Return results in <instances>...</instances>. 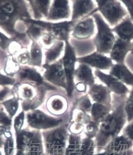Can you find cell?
<instances>
[{
	"mask_svg": "<svg viewBox=\"0 0 133 155\" xmlns=\"http://www.w3.org/2000/svg\"><path fill=\"white\" fill-rule=\"evenodd\" d=\"M56 41L57 40L53 35L45 30L38 41L42 47L47 50L53 46Z\"/></svg>",
	"mask_w": 133,
	"mask_h": 155,
	"instance_id": "38",
	"label": "cell"
},
{
	"mask_svg": "<svg viewBox=\"0 0 133 155\" xmlns=\"http://www.w3.org/2000/svg\"><path fill=\"white\" fill-rule=\"evenodd\" d=\"M68 124L63 123L56 127L42 131L46 155H65L69 138Z\"/></svg>",
	"mask_w": 133,
	"mask_h": 155,
	"instance_id": "3",
	"label": "cell"
},
{
	"mask_svg": "<svg viewBox=\"0 0 133 155\" xmlns=\"http://www.w3.org/2000/svg\"><path fill=\"white\" fill-rule=\"evenodd\" d=\"M85 126L78 123H69L68 126V131L69 134L75 135H80L84 131Z\"/></svg>",
	"mask_w": 133,
	"mask_h": 155,
	"instance_id": "42",
	"label": "cell"
},
{
	"mask_svg": "<svg viewBox=\"0 0 133 155\" xmlns=\"http://www.w3.org/2000/svg\"><path fill=\"white\" fill-rule=\"evenodd\" d=\"M15 84V78L0 73V86L14 85Z\"/></svg>",
	"mask_w": 133,
	"mask_h": 155,
	"instance_id": "44",
	"label": "cell"
},
{
	"mask_svg": "<svg viewBox=\"0 0 133 155\" xmlns=\"http://www.w3.org/2000/svg\"><path fill=\"white\" fill-rule=\"evenodd\" d=\"M30 8L32 11V19L42 21L48 15L52 1H28Z\"/></svg>",
	"mask_w": 133,
	"mask_h": 155,
	"instance_id": "22",
	"label": "cell"
},
{
	"mask_svg": "<svg viewBox=\"0 0 133 155\" xmlns=\"http://www.w3.org/2000/svg\"><path fill=\"white\" fill-rule=\"evenodd\" d=\"M131 48L132 41H124L117 37L109 56L115 63L124 64Z\"/></svg>",
	"mask_w": 133,
	"mask_h": 155,
	"instance_id": "16",
	"label": "cell"
},
{
	"mask_svg": "<svg viewBox=\"0 0 133 155\" xmlns=\"http://www.w3.org/2000/svg\"><path fill=\"white\" fill-rule=\"evenodd\" d=\"M45 71L43 75L45 81L52 85L67 89V79L64 72L63 61L57 60L52 64H45L42 66Z\"/></svg>",
	"mask_w": 133,
	"mask_h": 155,
	"instance_id": "9",
	"label": "cell"
},
{
	"mask_svg": "<svg viewBox=\"0 0 133 155\" xmlns=\"http://www.w3.org/2000/svg\"><path fill=\"white\" fill-rule=\"evenodd\" d=\"M0 105L4 107L7 114L9 115L11 118L13 119L18 111L19 106V101L16 97L13 96L9 100L1 102Z\"/></svg>",
	"mask_w": 133,
	"mask_h": 155,
	"instance_id": "34",
	"label": "cell"
},
{
	"mask_svg": "<svg viewBox=\"0 0 133 155\" xmlns=\"http://www.w3.org/2000/svg\"><path fill=\"white\" fill-rule=\"evenodd\" d=\"M92 68L85 64H79L75 72V81L81 82L91 87L96 84Z\"/></svg>",
	"mask_w": 133,
	"mask_h": 155,
	"instance_id": "23",
	"label": "cell"
},
{
	"mask_svg": "<svg viewBox=\"0 0 133 155\" xmlns=\"http://www.w3.org/2000/svg\"><path fill=\"white\" fill-rule=\"evenodd\" d=\"M1 150V149H0ZM0 155H4L2 153V152L1 151V150H0Z\"/></svg>",
	"mask_w": 133,
	"mask_h": 155,
	"instance_id": "54",
	"label": "cell"
},
{
	"mask_svg": "<svg viewBox=\"0 0 133 155\" xmlns=\"http://www.w3.org/2000/svg\"><path fill=\"white\" fill-rule=\"evenodd\" d=\"M46 155V153H45V155Z\"/></svg>",
	"mask_w": 133,
	"mask_h": 155,
	"instance_id": "55",
	"label": "cell"
},
{
	"mask_svg": "<svg viewBox=\"0 0 133 155\" xmlns=\"http://www.w3.org/2000/svg\"><path fill=\"white\" fill-rule=\"evenodd\" d=\"M116 37L126 41H133V22L128 16L112 28Z\"/></svg>",
	"mask_w": 133,
	"mask_h": 155,
	"instance_id": "21",
	"label": "cell"
},
{
	"mask_svg": "<svg viewBox=\"0 0 133 155\" xmlns=\"http://www.w3.org/2000/svg\"><path fill=\"white\" fill-rule=\"evenodd\" d=\"M88 94L94 102L112 106L111 91L103 84H95L89 87Z\"/></svg>",
	"mask_w": 133,
	"mask_h": 155,
	"instance_id": "17",
	"label": "cell"
},
{
	"mask_svg": "<svg viewBox=\"0 0 133 155\" xmlns=\"http://www.w3.org/2000/svg\"><path fill=\"white\" fill-rule=\"evenodd\" d=\"M20 68V64L16 59L15 57L9 55L5 61L4 66V72L6 75L12 78L17 74Z\"/></svg>",
	"mask_w": 133,
	"mask_h": 155,
	"instance_id": "33",
	"label": "cell"
},
{
	"mask_svg": "<svg viewBox=\"0 0 133 155\" xmlns=\"http://www.w3.org/2000/svg\"><path fill=\"white\" fill-rule=\"evenodd\" d=\"M95 76L104 85L107 87L111 93L118 96H128L130 90L128 86L119 81L117 78L109 73L95 69Z\"/></svg>",
	"mask_w": 133,
	"mask_h": 155,
	"instance_id": "11",
	"label": "cell"
},
{
	"mask_svg": "<svg viewBox=\"0 0 133 155\" xmlns=\"http://www.w3.org/2000/svg\"><path fill=\"white\" fill-rule=\"evenodd\" d=\"M125 111L128 123L133 121V87L127 96L125 104Z\"/></svg>",
	"mask_w": 133,
	"mask_h": 155,
	"instance_id": "37",
	"label": "cell"
},
{
	"mask_svg": "<svg viewBox=\"0 0 133 155\" xmlns=\"http://www.w3.org/2000/svg\"><path fill=\"white\" fill-rule=\"evenodd\" d=\"M65 48V42L56 41L54 45L45 52V64H52L57 61Z\"/></svg>",
	"mask_w": 133,
	"mask_h": 155,
	"instance_id": "28",
	"label": "cell"
},
{
	"mask_svg": "<svg viewBox=\"0 0 133 155\" xmlns=\"http://www.w3.org/2000/svg\"><path fill=\"white\" fill-rule=\"evenodd\" d=\"M14 155H26L25 151H21V150H16L15 153Z\"/></svg>",
	"mask_w": 133,
	"mask_h": 155,
	"instance_id": "52",
	"label": "cell"
},
{
	"mask_svg": "<svg viewBox=\"0 0 133 155\" xmlns=\"http://www.w3.org/2000/svg\"><path fill=\"white\" fill-rule=\"evenodd\" d=\"M9 92H10V90L8 87H5L2 91H0V102L4 100Z\"/></svg>",
	"mask_w": 133,
	"mask_h": 155,
	"instance_id": "50",
	"label": "cell"
},
{
	"mask_svg": "<svg viewBox=\"0 0 133 155\" xmlns=\"http://www.w3.org/2000/svg\"><path fill=\"white\" fill-rule=\"evenodd\" d=\"M26 23H31L42 28L47 32L53 35L57 41H69L70 35L76 22L72 21H65L60 22L54 23L45 21H37L32 18L23 20Z\"/></svg>",
	"mask_w": 133,
	"mask_h": 155,
	"instance_id": "6",
	"label": "cell"
},
{
	"mask_svg": "<svg viewBox=\"0 0 133 155\" xmlns=\"http://www.w3.org/2000/svg\"><path fill=\"white\" fill-rule=\"evenodd\" d=\"M56 90L48 84L38 85L32 82L16 83L12 90L13 96L21 101L24 111L36 109L43 102L48 91Z\"/></svg>",
	"mask_w": 133,
	"mask_h": 155,
	"instance_id": "2",
	"label": "cell"
},
{
	"mask_svg": "<svg viewBox=\"0 0 133 155\" xmlns=\"http://www.w3.org/2000/svg\"><path fill=\"white\" fill-rule=\"evenodd\" d=\"M133 150H131L123 152H116L109 150H104V152H97L94 155H133Z\"/></svg>",
	"mask_w": 133,
	"mask_h": 155,
	"instance_id": "47",
	"label": "cell"
},
{
	"mask_svg": "<svg viewBox=\"0 0 133 155\" xmlns=\"http://www.w3.org/2000/svg\"><path fill=\"white\" fill-rule=\"evenodd\" d=\"M92 16L96 25V34L92 40L95 50L102 54L109 55L117 37L112 28L106 22L98 11Z\"/></svg>",
	"mask_w": 133,
	"mask_h": 155,
	"instance_id": "4",
	"label": "cell"
},
{
	"mask_svg": "<svg viewBox=\"0 0 133 155\" xmlns=\"http://www.w3.org/2000/svg\"><path fill=\"white\" fill-rule=\"evenodd\" d=\"M96 32V25L92 16L76 22L74 25L71 35L78 40H88Z\"/></svg>",
	"mask_w": 133,
	"mask_h": 155,
	"instance_id": "12",
	"label": "cell"
},
{
	"mask_svg": "<svg viewBox=\"0 0 133 155\" xmlns=\"http://www.w3.org/2000/svg\"><path fill=\"white\" fill-rule=\"evenodd\" d=\"M77 59L75 48L69 41H65L64 54L62 60L67 79L66 93L70 98L72 97L75 91V72Z\"/></svg>",
	"mask_w": 133,
	"mask_h": 155,
	"instance_id": "8",
	"label": "cell"
},
{
	"mask_svg": "<svg viewBox=\"0 0 133 155\" xmlns=\"http://www.w3.org/2000/svg\"><path fill=\"white\" fill-rule=\"evenodd\" d=\"M124 130V135L133 142V121L128 123Z\"/></svg>",
	"mask_w": 133,
	"mask_h": 155,
	"instance_id": "48",
	"label": "cell"
},
{
	"mask_svg": "<svg viewBox=\"0 0 133 155\" xmlns=\"http://www.w3.org/2000/svg\"><path fill=\"white\" fill-rule=\"evenodd\" d=\"M115 105L112 104L110 113L99 124V129L95 140L97 152L104 150L110 141L118 137L127 122L125 104L128 96L115 94Z\"/></svg>",
	"mask_w": 133,
	"mask_h": 155,
	"instance_id": "1",
	"label": "cell"
},
{
	"mask_svg": "<svg viewBox=\"0 0 133 155\" xmlns=\"http://www.w3.org/2000/svg\"><path fill=\"white\" fill-rule=\"evenodd\" d=\"M71 1H52L47 21H58L71 19L72 7Z\"/></svg>",
	"mask_w": 133,
	"mask_h": 155,
	"instance_id": "14",
	"label": "cell"
},
{
	"mask_svg": "<svg viewBox=\"0 0 133 155\" xmlns=\"http://www.w3.org/2000/svg\"><path fill=\"white\" fill-rule=\"evenodd\" d=\"M72 15L71 21L78 22L92 16L97 12L96 1H72Z\"/></svg>",
	"mask_w": 133,
	"mask_h": 155,
	"instance_id": "13",
	"label": "cell"
},
{
	"mask_svg": "<svg viewBox=\"0 0 133 155\" xmlns=\"http://www.w3.org/2000/svg\"><path fill=\"white\" fill-rule=\"evenodd\" d=\"M92 120L90 114L83 111L81 110L73 108L69 115V123H78L85 126Z\"/></svg>",
	"mask_w": 133,
	"mask_h": 155,
	"instance_id": "31",
	"label": "cell"
},
{
	"mask_svg": "<svg viewBox=\"0 0 133 155\" xmlns=\"http://www.w3.org/2000/svg\"><path fill=\"white\" fill-rule=\"evenodd\" d=\"M131 53L133 54V41H132V48H131Z\"/></svg>",
	"mask_w": 133,
	"mask_h": 155,
	"instance_id": "53",
	"label": "cell"
},
{
	"mask_svg": "<svg viewBox=\"0 0 133 155\" xmlns=\"http://www.w3.org/2000/svg\"><path fill=\"white\" fill-rule=\"evenodd\" d=\"M89 87L85 83L81 82H78L75 84V90L79 93L85 94L88 91Z\"/></svg>",
	"mask_w": 133,
	"mask_h": 155,
	"instance_id": "49",
	"label": "cell"
},
{
	"mask_svg": "<svg viewBox=\"0 0 133 155\" xmlns=\"http://www.w3.org/2000/svg\"><path fill=\"white\" fill-rule=\"evenodd\" d=\"M5 141V139L3 137L0 136V149L3 148L4 147V144Z\"/></svg>",
	"mask_w": 133,
	"mask_h": 155,
	"instance_id": "51",
	"label": "cell"
},
{
	"mask_svg": "<svg viewBox=\"0 0 133 155\" xmlns=\"http://www.w3.org/2000/svg\"><path fill=\"white\" fill-rule=\"evenodd\" d=\"M96 150L95 142L93 139L85 137L81 140V155H94Z\"/></svg>",
	"mask_w": 133,
	"mask_h": 155,
	"instance_id": "36",
	"label": "cell"
},
{
	"mask_svg": "<svg viewBox=\"0 0 133 155\" xmlns=\"http://www.w3.org/2000/svg\"><path fill=\"white\" fill-rule=\"evenodd\" d=\"M5 141L4 144V155H14L16 152L15 141L14 139L12 130L5 132L4 135Z\"/></svg>",
	"mask_w": 133,
	"mask_h": 155,
	"instance_id": "32",
	"label": "cell"
},
{
	"mask_svg": "<svg viewBox=\"0 0 133 155\" xmlns=\"http://www.w3.org/2000/svg\"><path fill=\"white\" fill-rule=\"evenodd\" d=\"M32 43L30 47V61L28 65L40 67L42 65L43 53L42 46L38 41L32 40Z\"/></svg>",
	"mask_w": 133,
	"mask_h": 155,
	"instance_id": "29",
	"label": "cell"
},
{
	"mask_svg": "<svg viewBox=\"0 0 133 155\" xmlns=\"http://www.w3.org/2000/svg\"><path fill=\"white\" fill-rule=\"evenodd\" d=\"M18 21H19L7 14L0 6V28L13 38H18L26 35L19 32L17 28Z\"/></svg>",
	"mask_w": 133,
	"mask_h": 155,
	"instance_id": "19",
	"label": "cell"
},
{
	"mask_svg": "<svg viewBox=\"0 0 133 155\" xmlns=\"http://www.w3.org/2000/svg\"><path fill=\"white\" fill-rule=\"evenodd\" d=\"M16 59L20 64L26 65L29 64L30 61V52H28L27 50L22 51L18 55H17Z\"/></svg>",
	"mask_w": 133,
	"mask_h": 155,
	"instance_id": "43",
	"label": "cell"
},
{
	"mask_svg": "<svg viewBox=\"0 0 133 155\" xmlns=\"http://www.w3.org/2000/svg\"><path fill=\"white\" fill-rule=\"evenodd\" d=\"M25 118H26L25 111H24L23 110L15 117V118L13 120V127L14 128L15 134L19 132L22 130Z\"/></svg>",
	"mask_w": 133,
	"mask_h": 155,
	"instance_id": "40",
	"label": "cell"
},
{
	"mask_svg": "<svg viewBox=\"0 0 133 155\" xmlns=\"http://www.w3.org/2000/svg\"><path fill=\"white\" fill-rule=\"evenodd\" d=\"M26 155H44L45 148L41 131L34 130V134L29 142L26 150Z\"/></svg>",
	"mask_w": 133,
	"mask_h": 155,
	"instance_id": "24",
	"label": "cell"
},
{
	"mask_svg": "<svg viewBox=\"0 0 133 155\" xmlns=\"http://www.w3.org/2000/svg\"><path fill=\"white\" fill-rule=\"evenodd\" d=\"M78 64H85L101 71H109L115 63L110 59L109 56L102 54L95 51L89 55L78 58Z\"/></svg>",
	"mask_w": 133,
	"mask_h": 155,
	"instance_id": "10",
	"label": "cell"
},
{
	"mask_svg": "<svg viewBox=\"0 0 133 155\" xmlns=\"http://www.w3.org/2000/svg\"><path fill=\"white\" fill-rule=\"evenodd\" d=\"M108 73L117 78L119 81L123 82L126 86L133 87V72L125 63H115Z\"/></svg>",
	"mask_w": 133,
	"mask_h": 155,
	"instance_id": "20",
	"label": "cell"
},
{
	"mask_svg": "<svg viewBox=\"0 0 133 155\" xmlns=\"http://www.w3.org/2000/svg\"><path fill=\"white\" fill-rule=\"evenodd\" d=\"M81 140L80 135L69 134L65 155H81Z\"/></svg>",
	"mask_w": 133,
	"mask_h": 155,
	"instance_id": "30",
	"label": "cell"
},
{
	"mask_svg": "<svg viewBox=\"0 0 133 155\" xmlns=\"http://www.w3.org/2000/svg\"><path fill=\"white\" fill-rule=\"evenodd\" d=\"M127 10L128 17L133 22V1H121Z\"/></svg>",
	"mask_w": 133,
	"mask_h": 155,
	"instance_id": "46",
	"label": "cell"
},
{
	"mask_svg": "<svg viewBox=\"0 0 133 155\" xmlns=\"http://www.w3.org/2000/svg\"><path fill=\"white\" fill-rule=\"evenodd\" d=\"M33 134L34 130H29L27 129H22L19 132L15 134L16 150L25 151Z\"/></svg>",
	"mask_w": 133,
	"mask_h": 155,
	"instance_id": "27",
	"label": "cell"
},
{
	"mask_svg": "<svg viewBox=\"0 0 133 155\" xmlns=\"http://www.w3.org/2000/svg\"><path fill=\"white\" fill-rule=\"evenodd\" d=\"M112 109V106H107L94 102L92 104L90 115L93 121L100 124Z\"/></svg>",
	"mask_w": 133,
	"mask_h": 155,
	"instance_id": "26",
	"label": "cell"
},
{
	"mask_svg": "<svg viewBox=\"0 0 133 155\" xmlns=\"http://www.w3.org/2000/svg\"><path fill=\"white\" fill-rule=\"evenodd\" d=\"M97 11L111 28H113L128 16L121 1H96Z\"/></svg>",
	"mask_w": 133,
	"mask_h": 155,
	"instance_id": "5",
	"label": "cell"
},
{
	"mask_svg": "<svg viewBox=\"0 0 133 155\" xmlns=\"http://www.w3.org/2000/svg\"><path fill=\"white\" fill-rule=\"evenodd\" d=\"M16 83L32 82L38 85L45 84L43 77L36 69L28 66H21L18 72L15 75Z\"/></svg>",
	"mask_w": 133,
	"mask_h": 155,
	"instance_id": "18",
	"label": "cell"
},
{
	"mask_svg": "<svg viewBox=\"0 0 133 155\" xmlns=\"http://www.w3.org/2000/svg\"><path fill=\"white\" fill-rule=\"evenodd\" d=\"M26 119L30 127L41 131L56 127L64 123L62 117L51 116L38 109L28 111L26 114Z\"/></svg>",
	"mask_w": 133,
	"mask_h": 155,
	"instance_id": "7",
	"label": "cell"
},
{
	"mask_svg": "<svg viewBox=\"0 0 133 155\" xmlns=\"http://www.w3.org/2000/svg\"><path fill=\"white\" fill-rule=\"evenodd\" d=\"M133 146V141L123 135L115 137L106 146L104 150L123 152L131 150Z\"/></svg>",
	"mask_w": 133,
	"mask_h": 155,
	"instance_id": "25",
	"label": "cell"
},
{
	"mask_svg": "<svg viewBox=\"0 0 133 155\" xmlns=\"http://www.w3.org/2000/svg\"><path fill=\"white\" fill-rule=\"evenodd\" d=\"M99 129V124L91 120L89 123L85 126L84 133L86 137L93 139L96 137L97 132Z\"/></svg>",
	"mask_w": 133,
	"mask_h": 155,
	"instance_id": "39",
	"label": "cell"
},
{
	"mask_svg": "<svg viewBox=\"0 0 133 155\" xmlns=\"http://www.w3.org/2000/svg\"><path fill=\"white\" fill-rule=\"evenodd\" d=\"M13 126V120L9 115L5 112L3 108L0 109V126H5L11 128Z\"/></svg>",
	"mask_w": 133,
	"mask_h": 155,
	"instance_id": "41",
	"label": "cell"
},
{
	"mask_svg": "<svg viewBox=\"0 0 133 155\" xmlns=\"http://www.w3.org/2000/svg\"><path fill=\"white\" fill-rule=\"evenodd\" d=\"M92 101L90 97L88 94H84L75 101L73 108L81 110L83 111L90 114L92 107Z\"/></svg>",
	"mask_w": 133,
	"mask_h": 155,
	"instance_id": "35",
	"label": "cell"
},
{
	"mask_svg": "<svg viewBox=\"0 0 133 155\" xmlns=\"http://www.w3.org/2000/svg\"><path fill=\"white\" fill-rule=\"evenodd\" d=\"M69 108V102L63 95L55 94L50 96L46 101V109L55 117H62L65 115Z\"/></svg>",
	"mask_w": 133,
	"mask_h": 155,
	"instance_id": "15",
	"label": "cell"
},
{
	"mask_svg": "<svg viewBox=\"0 0 133 155\" xmlns=\"http://www.w3.org/2000/svg\"><path fill=\"white\" fill-rule=\"evenodd\" d=\"M12 39L7 37L4 33L0 31V48L2 50H7L8 46Z\"/></svg>",
	"mask_w": 133,
	"mask_h": 155,
	"instance_id": "45",
	"label": "cell"
}]
</instances>
